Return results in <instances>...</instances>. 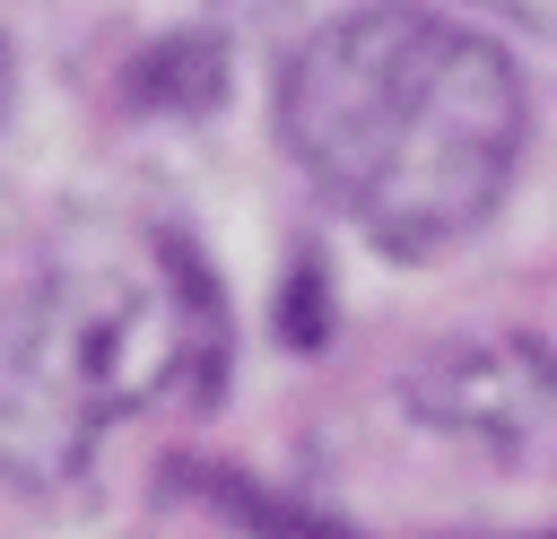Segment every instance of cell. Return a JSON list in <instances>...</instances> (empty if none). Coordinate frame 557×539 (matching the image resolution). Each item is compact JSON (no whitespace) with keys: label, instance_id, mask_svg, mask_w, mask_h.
<instances>
[{"label":"cell","instance_id":"obj_1","mask_svg":"<svg viewBox=\"0 0 557 539\" xmlns=\"http://www.w3.org/2000/svg\"><path fill=\"white\" fill-rule=\"evenodd\" d=\"M278 130L313 191L383 252H444L513 183L522 78L487 35L383 0L296 43Z\"/></svg>","mask_w":557,"mask_h":539},{"label":"cell","instance_id":"obj_2","mask_svg":"<svg viewBox=\"0 0 557 539\" xmlns=\"http://www.w3.org/2000/svg\"><path fill=\"white\" fill-rule=\"evenodd\" d=\"M218 365L209 270L131 217H70L35 243L0 339V461L17 487L70 478L96 435Z\"/></svg>","mask_w":557,"mask_h":539},{"label":"cell","instance_id":"obj_3","mask_svg":"<svg viewBox=\"0 0 557 539\" xmlns=\"http://www.w3.org/2000/svg\"><path fill=\"white\" fill-rule=\"evenodd\" d=\"M400 409L426 417L453 443L479 452H522L548 435L557 417V356L513 339V330H470V339H435L400 365Z\"/></svg>","mask_w":557,"mask_h":539},{"label":"cell","instance_id":"obj_4","mask_svg":"<svg viewBox=\"0 0 557 539\" xmlns=\"http://www.w3.org/2000/svg\"><path fill=\"white\" fill-rule=\"evenodd\" d=\"M470 9H487L505 26H531V35H557V0H470Z\"/></svg>","mask_w":557,"mask_h":539},{"label":"cell","instance_id":"obj_5","mask_svg":"<svg viewBox=\"0 0 557 539\" xmlns=\"http://www.w3.org/2000/svg\"><path fill=\"white\" fill-rule=\"evenodd\" d=\"M235 9H270V0H235Z\"/></svg>","mask_w":557,"mask_h":539}]
</instances>
